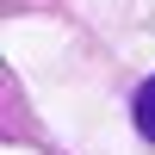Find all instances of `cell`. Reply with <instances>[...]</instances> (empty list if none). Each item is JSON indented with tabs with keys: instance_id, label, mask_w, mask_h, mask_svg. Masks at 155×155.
Listing matches in <instances>:
<instances>
[{
	"instance_id": "1",
	"label": "cell",
	"mask_w": 155,
	"mask_h": 155,
	"mask_svg": "<svg viewBox=\"0 0 155 155\" xmlns=\"http://www.w3.org/2000/svg\"><path fill=\"white\" fill-rule=\"evenodd\" d=\"M130 118H137V130H143V143L155 149V74H149V81H137V93H130Z\"/></svg>"
}]
</instances>
